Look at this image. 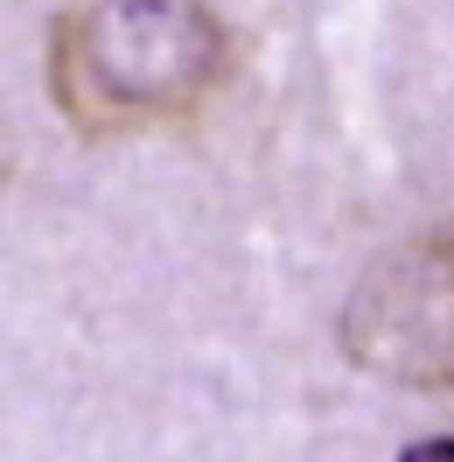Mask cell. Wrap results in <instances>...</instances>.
Returning <instances> with one entry per match:
<instances>
[{"label": "cell", "instance_id": "obj_1", "mask_svg": "<svg viewBox=\"0 0 454 462\" xmlns=\"http://www.w3.org/2000/svg\"><path fill=\"white\" fill-rule=\"evenodd\" d=\"M231 70L238 35L210 0H70L50 22V98L85 141L189 126Z\"/></svg>", "mask_w": 454, "mask_h": 462}, {"label": "cell", "instance_id": "obj_2", "mask_svg": "<svg viewBox=\"0 0 454 462\" xmlns=\"http://www.w3.org/2000/svg\"><path fill=\"white\" fill-rule=\"evenodd\" d=\"M342 357L405 393H454V225L413 231L357 273Z\"/></svg>", "mask_w": 454, "mask_h": 462}, {"label": "cell", "instance_id": "obj_3", "mask_svg": "<svg viewBox=\"0 0 454 462\" xmlns=\"http://www.w3.org/2000/svg\"><path fill=\"white\" fill-rule=\"evenodd\" d=\"M398 462H454V434H426V441H413Z\"/></svg>", "mask_w": 454, "mask_h": 462}, {"label": "cell", "instance_id": "obj_4", "mask_svg": "<svg viewBox=\"0 0 454 462\" xmlns=\"http://www.w3.org/2000/svg\"><path fill=\"white\" fill-rule=\"evenodd\" d=\"M0 175H7V169H0Z\"/></svg>", "mask_w": 454, "mask_h": 462}]
</instances>
